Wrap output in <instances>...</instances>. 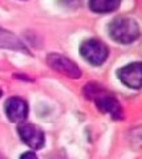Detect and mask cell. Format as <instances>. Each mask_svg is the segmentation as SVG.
Here are the masks:
<instances>
[{
    "label": "cell",
    "instance_id": "6da1fadb",
    "mask_svg": "<svg viewBox=\"0 0 142 159\" xmlns=\"http://www.w3.org/2000/svg\"><path fill=\"white\" fill-rule=\"evenodd\" d=\"M84 96L93 101L96 103L97 109L104 113L110 116L114 119H121L124 110L122 106L120 105L118 99H117L113 94L109 93L105 88H102L101 85L96 82H89L84 86Z\"/></svg>",
    "mask_w": 142,
    "mask_h": 159
},
{
    "label": "cell",
    "instance_id": "7a4b0ae2",
    "mask_svg": "<svg viewBox=\"0 0 142 159\" xmlns=\"http://www.w3.org/2000/svg\"><path fill=\"white\" fill-rule=\"evenodd\" d=\"M110 37L118 44H131L138 40L141 31L140 25L131 17H116L109 24Z\"/></svg>",
    "mask_w": 142,
    "mask_h": 159
},
{
    "label": "cell",
    "instance_id": "3957f363",
    "mask_svg": "<svg viewBox=\"0 0 142 159\" xmlns=\"http://www.w3.org/2000/svg\"><path fill=\"white\" fill-rule=\"evenodd\" d=\"M80 53L85 61L94 66H101L109 56V49L106 44L98 39H88L81 44Z\"/></svg>",
    "mask_w": 142,
    "mask_h": 159
},
{
    "label": "cell",
    "instance_id": "277c9868",
    "mask_svg": "<svg viewBox=\"0 0 142 159\" xmlns=\"http://www.w3.org/2000/svg\"><path fill=\"white\" fill-rule=\"evenodd\" d=\"M47 64L53 70L64 74L69 78H80L82 76L81 69L78 68L77 64L60 53H49L47 56Z\"/></svg>",
    "mask_w": 142,
    "mask_h": 159
},
{
    "label": "cell",
    "instance_id": "5b68a950",
    "mask_svg": "<svg viewBox=\"0 0 142 159\" xmlns=\"http://www.w3.org/2000/svg\"><path fill=\"white\" fill-rule=\"evenodd\" d=\"M17 133L21 141L31 148H35V150L43 148L44 143H45L44 131L39 126L33 125V123L20 122L17 126Z\"/></svg>",
    "mask_w": 142,
    "mask_h": 159
},
{
    "label": "cell",
    "instance_id": "8992f818",
    "mask_svg": "<svg viewBox=\"0 0 142 159\" xmlns=\"http://www.w3.org/2000/svg\"><path fill=\"white\" fill-rule=\"evenodd\" d=\"M117 77L128 88L140 90L142 86V64L140 61L131 62L117 70Z\"/></svg>",
    "mask_w": 142,
    "mask_h": 159
},
{
    "label": "cell",
    "instance_id": "52a82bcc",
    "mask_svg": "<svg viewBox=\"0 0 142 159\" xmlns=\"http://www.w3.org/2000/svg\"><path fill=\"white\" fill-rule=\"evenodd\" d=\"M4 111L11 122H24L28 117V103L20 97H11L4 103Z\"/></svg>",
    "mask_w": 142,
    "mask_h": 159
},
{
    "label": "cell",
    "instance_id": "ba28073f",
    "mask_svg": "<svg viewBox=\"0 0 142 159\" xmlns=\"http://www.w3.org/2000/svg\"><path fill=\"white\" fill-rule=\"evenodd\" d=\"M0 48L29 54V51L27 49L25 44L15 33H12L11 31H7V29H3V28H0Z\"/></svg>",
    "mask_w": 142,
    "mask_h": 159
},
{
    "label": "cell",
    "instance_id": "9c48e42d",
    "mask_svg": "<svg viewBox=\"0 0 142 159\" xmlns=\"http://www.w3.org/2000/svg\"><path fill=\"white\" fill-rule=\"evenodd\" d=\"M121 0H89V8L96 13H109L116 11Z\"/></svg>",
    "mask_w": 142,
    "mask_h": 159
},
{
    "label": "cell",
    "instance_id": "30bf717a",
    "mask_svg": "<svg viewBox=\"0 0 142 159\" xmlns=\"http://www.w3.org/2000/svg\"><path fill=\"white\" fill-rule=\"evenodd\" d=\"M20 159H39V158L33 151H27L20 157Z\"/></svg>",
    "mask_w": 142,
    "mask_h": 159
},
{
    "label": "cell",
    "instance_id": "8fae6325",
    "mask_svg": "<svg viewBox=\"0 0 142 159\" xmlns=\"http://www.w3.org/2000/svg\"><path fill=\"white\" fill-rule=\"evenodd\" d=\"M0 159H7V158H6V157H3L2 154H0Z\"/></svg>",
    "mask_w": 142,
    "mask_h": 159
},
{
    "label": "cell",
    "instance_id": "7c38bea8",
    "mask_svg": "<svg viewBox=\"0 0 142 159\" xmlns=\"http://www.w3.org/2000/svg\"><path fill=\"white\" fill-rule=\"evenodd\" d=\"M2 96H3V92H2V89H0V98H2Z\"/></svg>",
    "mask_w": 142,
    "mask_h": 159
}]
</instances>
